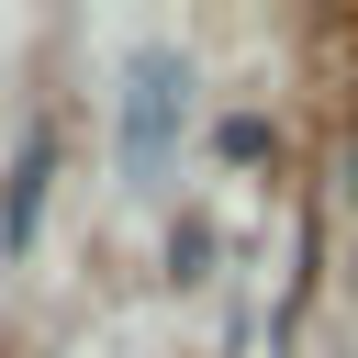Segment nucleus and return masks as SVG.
Wrapping results in <instances>:
<instances>
[{
	"instance_id": "f03ea898",
	"label": "nucleus",
	"mask_w": 358,
	"mask_h": 358,
	"mask_svg": "<svg viewBox=\"0 0 358 358\" xmlns=\"http://www.w3.org/2000/svg\"><path fill=\"white\" fill-rule=\"evenodd\" d=\"M45 179H56V134L34 123V134H22V157H11V201H0V257H22V246H34V224H45Z\"/></svg>"
},
{
	"instance_id": "7ed1b4c3",
	"label": "nucleus",
	"mask_w": 358,
	"mask_h": 358,
	"mask_svg": "<svg viewBox=\"0 0 358 358\" xmlns=\"http://www.w3.org/2000/svg\"><path fill=\"white\" fill-rule=\"evenodd\" d=\"M213 145H224V157H268V145H280V134H268V123H257V112H235V123H224V134H213Z\"/></svg>"
},
{
	"instance_id": "20e7f679",
	"label": "nucleus",
	"mask_w": 358,
	"mask_h": 358,
	"mask_svg": "<svg viewBox=\"0 0 358 358\" xmlns=\"http://www.w3.org/2000/svg\"><path fill=\"white\" fill-rule=\"evenodd\" d=\"M347 179H358V145H347Z\"/></svg>"
},
{
	"instance_id": "f257e3e1",
	"label": "nucleus",
	"mask_w": 358,
	"mask_h": 358,
	"mask_svg": "<svg viewBox=\"0 0 358 358\" xmlns=\"http://www.w3.org/2000/svg\"><path fill=\"white\" fill-rule=\"evenodd\" d=\"M179 134H190V56H179V45L123 56V179H134V190H168Z\"/></svg>"
}]
</instances>
